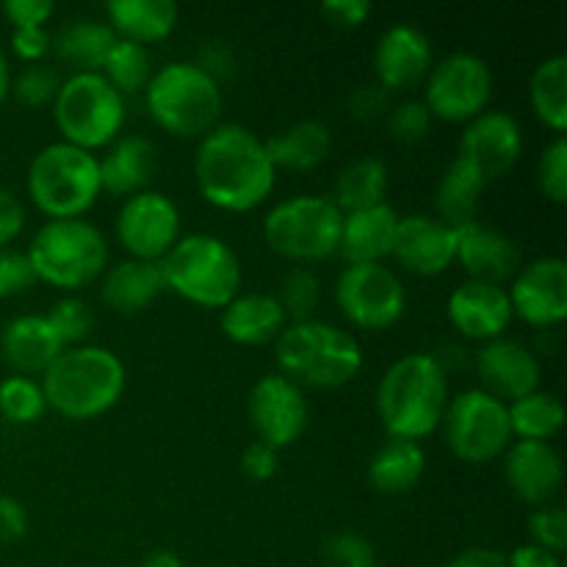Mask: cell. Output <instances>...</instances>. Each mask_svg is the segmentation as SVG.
Here are the masks:
<instances>
[{
    "label": "cell",
    "instance_id": "5",
    "mask_svg": "<svg viewBox=\"0 0 567 567\" xmlns=\"http://www.w3.org/2000/svg\"><path fill=\"white\" fill-rule=\"evenodd\" d=\"M144 100L155 125L181 138H203L221 114L219 78L197 61H172L155 70Z\"/></svg>",
    "mask_w": 567,
    "mask_h": 567
},
{
    "label": "cell",
    "instance_id": "25",
    "mask_svg": "<svg viewBox=\"0 0 567 567\" xmlns=\"http://www.w3.org/2000/svg\"><path fill=\"white\" fill-rule=\"evenodd\" d=\"M100 161V183L109 194L116 197H133L147 192L158 169V153L150 138L127 133L111 142L109 153Z\"/></svg>",
    "mask_w": 567,
    "mask_h": 567
},
{
    "label": "cell",
    "instance_id": "12",
    "mask_svg": "<svg viewBox=\"0 0 567 567\" xmlns=\"http://www.w3.org/2000/svg\"><path fill=\"white\" fill-rule=\"evenodd\" d=\"M493 94V72L482 55L457 50L432 64L424 78V105L446 122H471L487 111Z\"/></svg>",
    "mask_w": 567,
    "mask_h": 567
},
{
    "label": "cell",
    "instance_id": "36",
    "mask_svg": "<svg viewBox=\"0 0 567 567\" xmlns=\"http://www.w3.org/2000/svg\"><path fill=\"white\" fill-rule=\"evenodd\" d=\"M513 437L518 441H551L565 426V408L557 393L532 391L507 404Z\"/></svg>",
    "mask_w": 567,
    "mask_h": 567
},
{
    "label": "cell",
    "instance_id": "4",
    "mask_svg": "<svg viewBox=\"0 0 567 567\" xmlns=\"http://www.w3.org/2000/svg\"><path fill=\"white\" fill-rule=\"evenodd\" d=\"M280 374L299 388H341L363 369V349L352 332L327 321H291L275 341Z\"/></svg>",
    "mask_w": 567,
    "mask_h": 567
},
{
    "label": "cell",
    "instance_id": "56",
    "mask_svg": "<svg viewBox=\"0 0 567 567\" xmlns=\"http://www.w3.org/2000/svg\"><path fill=\"white\" fill-rule=\"evenodd\" d=\"M138 567H186V563L175 551H169V548H155V551H150L138 563Z\"/></svg>",
    "mask_w": 567,
    "mask_h": 567
},
{
    "label": "cell",
    "instance_id": "54",
    "mask_svg": "<svg viewBox=\"0 0 567 567\" xmlns=\"http://www.w3.org/2000/svg\"><path fill=\"white\" fill-rule=\"evenodd\" d=\"M446 567H507V554L487 546L465 548Z\"/></svg>",
    "mask_w": 567,
    "mask_h": 567
},
{
    "label": "cell",
    "instance_id": "52",
    "mask_svg": "<svg viewBox=\"0 0 567 567\" xmlns=\"http://www.w3.org/2000/svg\"><path fill=\"white\" fill-rule=\"evenodd\" d=\"M22 227H25V208L9 188H0V247L14 241Z\"/></svg>",
    "mask_w": 567,
    "mask_h": 567
},
{
    "label": "cell",
    "instance_id": "15",
    "mask_svg": "<svg viewBox=\"0 0 567 567\" xmlns=\"http://www.w3.org/2000/svg\"><path fill=\"white\" fill-rule=\"evenodd\" d=\"M247 415L258 441L280 452L305 435L310 408L297 382L282 374H266L249 391Z\"/></svg>",
    "mask_w": 567,
    "mask_h": 567
},
{
    "label": "cell",
    "instance_id": "22",
    "mask_svg": "<svg viewBox=\"0 0 567 567\" xmlns=\"http://www.w3.org/2000/svg\"><path fill=\"white\" fill-rule=\"evenodd\" d=\"M504 476L520 502L532 507L551 504L565 480V465L557 449L546 441H515L504 452Z\"/></svg>",
    "mask_w": 567,
    "mask_h": 567
},
{
    "label": "cell",
    "instance_id": "38",
    "mask_svg": "<svg viewBox=\"0 0 567 567\" xmlns=\"http://www.w3.org/2000/svg\"><path fill=\"white\" fill-rule=\"evenodd\" d=\"M282 313L291 321H308L313 319L316 308L321 302V280L310 266H293L286 271L280 282V293H277Z\"/></svg>",
    "mask_w": 567,
    "mask_h": 567
},
{
    "label": "cell",
    "instance_id": "34",
    "mask_svg": "<svg viewBox=\"0 0 567 567\" xmlns=\"http://www.w3.org/2000/svg\"><path fill=\"white\" fill-rule=\"evenodd\" d=\"M388 183H391V172H388L385 161L374 158V155H360L338 172L332 203L338 205L341 214L374 208V205L385 203Z\"/></svg>",
    "mask_w": 567,
    "mask_h": 567
},
{
    "label": "cell",
    "instance_id": "43",
    "mask_svg": "<svg viewBox=\"0 0 567 567\" xmlns=\"http://www.w3.org/2000/svg\"><path fill=\"white\" fill-rule=\"evenodd\" d=\"M537 186L551 203L567 199V138L554 136L537 161Z\"/></svg>",
    "mask_w": 567,
    "mask_h": 567
},
{
    "label": "cell",
    "instance_id": "32",
    "mask_svg": "<svg viewBox=\"0 0 567 567\" xmlns=\"http://www.w3.org/2000/svg\"><path fill=\"white\" fill-rule=\"evenodd\" d=\"M426 471V454L421 443L404 437H388L385 446L371 457L369 482L382 496H402L421 482Z\"/></svg>",
    "mask_w": 567,
    "mask_h": 567
},
{
    "label": "cell",
    "instance_id": "6",
    "mask_svg": "<svg viewBox=\"0 0 567 567\" xmlns=\"http://www.w3.org/2000/svg\"><path fill=\"white\" fill-rule=\"evenodd\" d=\"M169 291L199 308H225L241 288V260L236 249L210 233H192L177 238L161 260Z\"/></svg>",
    "mask_w": 567,
    "mask_h": 567
},
{
    "label": "cell",
    "instance_id": "51",
    "mask_svg": "<svg viewBox=\"0 0 567 567\" xmlns=\"http://www.w3.org/2000/svg\"><path fill=\"white\" fill-rule=\"evenodd\" d=\"M28 532V513L14 496L0 493V543L22 540Z\"/></svg>",
    "mask_w": 567,
    "mask_h": 567
},
{
    "label": "cell",
    "instance_id": "13",
    "mask_svg": "<svg viewBox=\"0 0 567 567\" xmlns=\"http://www.w3.org/2000/svg\"><path fill=\"white\" fill-rule=\"evenodd\" d=\"M336 302L360 330H388L408 310V291L385 264H349L336 280Z\"/></svg>",
    "mask_w": 567,
    "mask_h": 567
},
{
    "label": "cell",
    "instance_id": "49",
    "mask_svg": "<svg viewBox=\"0 0 567 567\" xmlns=\"http://www.w3.org/2000/svg\"><path fill=\"white\" fill-rule=\"evenodd\" d=\"M11 50L28 64H39L50 50V33L44 28H14L11 31Z\"/></svg>",
    "mask_w": 567,
    "mask_h": 567
},
{
    "label": "cell",
    "instance_id": "8",
    "mask_svg": "<svg viewBox=\"0 0 567 567\" xmlns=\"http://www.w3.org/2000/svg\"><path fill=\"white\" fill-rule=\"evenodd\" d=\"M25 258L37 280L75 291L103 275L109 241L86 219H48L28 244Z\"/></svg>",
    "mask_w": 567,
    "mask_h": 567
},
{
    "label": "cell",
    "instance_id": "1",
    "mask_svg": "<svg viewBox=\"0 0 567 567\" xmlns=\"http://www.w3.org/2000/svg\"><path fill=\"white\" fill-rule=\"evenodd\" d=\"M194 181L214 208L247 214L275 192L277 169L258 133L236 122H225L199 138Z\"/></svg>",
    "mask_w": 567,
    "mask_h": 567
},
{
    "label": "cell",
    "instance_id": "18",
    "mask_svg": "<svg viewBox=\"0 0 567 567\" xmlns=\"http://www.w3.org/2000/svg\"><path fill=\"white\" fill-rule=\"evenodd\" d=\"M432 64V42L419 25L396 22L382 31L374 50V72L385 92H408L430 75Z\"/></svg>",
    "mask_w": 567,
    "mask_h": 567
},
{
    "label": "cell",
    "instance_id": "2",
    "mask_svg": "<svg viewBox=\"0 0 567 567\" xmlns=\"http://www.w3.org/2000/svg\"><path fill=\"white\" fill-rule=\"evenodd\" d=\"M446 404V369L430 352L402 354L377 385V413L388 437L424 441L441 426Z\"/></svg>",
    "mask_w": 567,
    "mask_h": 567
},
{
    "label": "cell",
    "instance_id": "46",
    "mask_svg": "<svg viewBox=\"0 0 567 567\" xmlns=\"http://www.w3.org/2000/svg\"><path fill=\"white\" fill-rule=\"evenodd\" d=\"M33 282H37V275H33L25 252L0 247V299L22 293L25 288H31Z\"/></svg>",
    "mask_w": 567,
    "mask_h": 567
},
{
    "label": "cell",
    "instance_id": "41",
    "mask_svg": "<svg viewBox=\"0 0 567 567\" xmlns=\"http://www.w3.org/2000/svg\"><path fill=\"white\" fill-rule=\"evenodd\" d=\"M324 567H377V551L358 532H336L321 543Z\"/></svg>",
    "mask_w": 567,
    "mask_h": 567
},
{
    "label": "cell",
    "instance_id": "28",
    "mask_svg": "<svg viewBox=\"0 0 567 567\" xmlns=\"http://www.w3.org/2000/svg\"><path fill=\"white\" fill-rule=\"evenodd\" d=\"M219 324L227 341L241 343V347H258V343L277 341V336L286 330L288 319L275 293L252 291L230 299L221 308Z\"/></svg>",
    "mask_w": 567,
    "mask_h": 567
},
{
    "label": "cell",
    "instance_id": "9",
    "mask_svg": "<svg viewBox=\"0 0 567 567\" xmlns=\"http://www.w3.org/2000/svg\"><path fill=\"white\" fill-rule=\"evenodd\" d=\"M343 214L332 197L299 194L277 203L264 219V238L271 252L293 264H316L338 255Z\"/></svg>",
    "mask_w": 567,
    "mask_h": 567
},
{
    "label": "cell",
    "instance_id": "39",
    "mask_svg": "<svg viewBox=\"0 0 567 567\" xmlns=\"http://www.w3.org/2000/svg\"><path fill=\"white\" fill-rule=\"evenodd\" d=\"M48 410L42 385L33 377H6L0 382V415L11 424H33Z\"/></svg>",
    "mask_w": 567,
    "mask_h": 567
},
{
    "label": "cell",
    "instance_id": "40",
    "mask_svg": "<svg viewBox=\"0 0 567 567\" xmlns=\"http://www.w3.org/2000/svg\"><path fill=\"white\" fill-rule=\"evenodd\" d=\"M44 319L64 347H81L94 327L92 308L78 297H61L59 302L50 305Z\"/></svg>",
    "mask_w": 567,
    "mask_h": 567
},
{
    "label": "cell",
    "instance_id": "53",
    "mask_svg": "<svg viewBox=\"0 0 567 567\" xmlns=\"http://www.w3.org/2000/svg\"><path fill=\"white\" fill-rule=\"evenodd\" d=\"M388 94L385 89L377 83V86H360L358 92L349 97V109H352V114L358 116V120H377V116H382L388 109Z\"/></svg>",
    "mask_w": 567,
    "mask_h": 567
},
{
    "label": "cell",
    "instance_id": "24",
    "mask_svg": "<svg viewBox=\"0 0 567 567\" xmlns=\"http://www.w3.org/2000/svg\"><path fill=\"white\" fill-rule=\"evenodd\" d=\"M64 349L48 319L37 313L14 316L0 332L3 360L22 377H42Z\"/></svg>",
    "mask_w": 567,
    "mask_h": 567
},
{
    "label": "cell",
    "instance_id": "50",
    "mask_svg": "<svg viewBox=\"0 0 567 567\" xmlns=\"http://www.w3.org/2000/svg\"><path fill=\"white\" fill-rule=\"evenodd\" d=\"M319 11L332 25L358 28L371 14V3L369 0H327V3H321Z\"/></svg>",
    "mask_w": 567,
    "mask_h": 567
},
{
    "label": "cell",
    "instance_id": "10",
    "mask_svg": "<svg viewBox=\"0 0 567 567\" xmlns=\"http://www.w3.org/2000/svg\"><path fill=\"white\" fill-rule=\"evenodd\" d=\"M125 114V97L103 72H72L53 100V120L64 142L89 153L122 136Z\"/></svg>",
    "mask_w": 567,
    "mask_h": 567
},
{
    "label": "cell",
    "instance_id": "48",
    "mask_svg": "<svg viewBox=\"0 0 567 567\" xmlns=\"http://www.w3.org/2000/svg\"><path fill=\"white\" fill-rule=\"evenodd\" d=\"M277 468H280V457H277V452L271 446L255 441L244 449L241 471L252 482H269L277 474Z\"/></svg>",
    "mask_w": 567,
    "mask_h": 567
},
{
    "label": "cell",
    "instance_id": "31",
    "mask_svg": "<svg viewBox=\"0 0 567 567\" xmlns=\"http://www.w3.org/2000/svg\"><path fill=\"white\" fill-rule=\"evenodd\" d=\"M485 188H487L485 177H482L468 161L457 155V158L446 166L441 181H437V188H435L437 219H441L443 225L454 227V230L476 221Z\"/></svg>",
    "mask_w": 567,
    "mask_h": 567
},
{
    "label": "cell",
    "instance_id": "37",
    "mask_svg": "<svg viewBox=\"0 0 567 567\" xmlns=\"http://www.w3.org/2000/svg\"><path fill=\"white\" fill-rule=\"evenodd\" d=\"M103 78L125 97V94H136L147 89L150 78H153V55L144 44L131 42V39H120L111 44L109 59L103 64Z\"/></svg>",
    "mask_w": 567,
    "mask_h": 567
},
{
    "label": "cell",
    "instance_id": "14",
    "mask_svg": "<svg viewBox=\"0 0 567 567\" xmlns=\"http://www.w3.org/2000/svg\"><path fill=\"white\" fill-rule=\"evenodd\" d=\"M114 227L131 258L161 264L181 238V210L175 199L147 188L122 203Z\"/></svg>",
    "mask_w": 567,
    "mask_h": 567
},
{
    "label": "cell",
    "instance_id": "47",
    "mask_svg": "<svg viewBox=\"0 0 567 567\" xmlns=\"http://www.w3.org/2000/svg\"><path fill=\"white\" fill-rule=\"evenodd\" d=\"M0 11L14 28H44L55 6L50 0H3Z\"/></svg>",
    "mask_w": 567,
    "mask_h": 567
},
{
    "label": "cell",
    "instance_id": "42",
    "mask_svg": "<svg viewBox=\"0 0 567 567\" xmlns=\"http://www.w3.org/2000/svg\"><path fill=\"white\" fill-rule=\"evenodd\" d=\"M59 86H61L59 70L39 61V64H28L25 70L14 78L11 92H14V97L20 100L22 105L37 109V105L53 103L55 94H59Z\"/></svg>",
    "mask_w": 567,
    "mask_h": 567
},
{
    "label": "cell",
    "instance_id": "27",
    "mask_svg": "<svg viewBox=\"0 0 567 567\" xmlns=\"http://www.w3.org/2000/svg\"><path fill=\"white\" fill-rule=\"evenodd\" d=\"M166 291L164 271L158 260L125 258L103 271L100 297L116 313H142Z\"/></svg>",
    "mask_w": 567,
    "mask_h": 567
},
{
    "label": "cell",
    "instance_id": "26",
    "mask_svg": "<svg viewBox=\"0 0 567 567\" xmlns=\"http://www.w3.org/2000/svg\"><path fill=\"white\" fill-rule=\"evenodd\" d=\"M399 214L388 203L343 214L338 255L349 264H382L391 258Z\"/></svg>",
    "mask_w": 567,
    "mask_h": 567
},
{
    "label": "cell",
    "instance_id": "21",
    "mask_svg": "<svg viewBox=\"0 0 567 567\" xmlns=\"http://www.w3.org/2000/svg\"><path fill=\"white\" fill-rule=\"evenodd\" d=\"M446 316L460 336L482 343L502 338L515 319L507 288L476 280H465L449 293Z\"/></svg>",
    "mask_w": 567,
    "mask_h": 567
},
{
    "label": "cell",
    "instance_id": "29",
    "mask_svg": "<svg viewBox=\"0 0 567 567\" xmlns=\"http://www.w3.org/2000/svg\"><path fill=\"white\" fill-rule=\"evenodd\" d=\"M111 31L147 48L161 42L177 25V6L172 0H111L105 3Z\"/></svg>",
    "mask_w": 567,
    "mask_h": 567
},
{
    "label": "cell",
    "instance_id": "17",
    "mask_svg": "<svg viewBox=\"0 0 567 567\" xmlns=\"http://www.w3.org/2000/svg\"><path fill=\"white\" fill-rule=\"evenodd\" d=\"M524 153V131L509 111L493 109L465 125L460 138V158L468 161L487 183L507 175Z\"/></svg>",
    "mask_w": 567,
    "mask_h": 567
},
{
    "label": "cell",
    "instance_id": "44",
    "mask_svg": "<svg viewBox=\"0 0 567 567\" xmlns=\"http://www.w3.org/2000/svg\"><path fill=\"white\" fill-rule=\"evenodd\" d=\"M529 537L532 546L546 548V551L563 557L567 548V515L557 504H543L529 515Z\"/></svg>",
    "mask_w": 567,
    "mask_h": 567
},
{
    "label": "cell",
    "instance_id": "57",
    "mask_svg": "<svg viewBox=\"0 0 567 567\" xmlns=\"http://www.w3.org/2000/svg\"><path fill=\"white\" fill-rule=\"evenodd\" d=\"M9 92H11V70H9V59H6L3 48H0V103H3Z\"/></svg>",
    "mask_w": 567,
    "mask_h": 567
},
{
    "label": "cell",
    "instance_id": "45",
    "mask_svg": "<svg viewBox=\"0 0 567 567\" xmlns=\"http://www.w3.org/2000/svg\"><path fill=\"white\" fill-rule=\"evenodd\" d=\"M432 120H435V116L430 114L424 100H404V103L393 105V109L388 111V131H391V136L396 138V142L415 144L421 142V138H426Z\"/></svg>",
    "mask_w": 567,
    "mask_h": 567
},
{
    "label": "cell",
    "instance_id": "30",
    "mask_svg": "<svg viewBox=\"0 0 567 567\" xmlns=\"http://www.w3.org/2000/svg\"><path fill=\"white\" fill-rule=\"evenodd\" d=\"M332 150V133L324 122L302 120L293 122L282 133L266 138V153H269L275 169L310 172L324 164Z\"/></svg>",
    "mask_w": 567,
    "mask_h": 567
},
{
    "label": "cell",
    "instance_id": "11",
    "mask_svg": "<svg viewBox=\"0 0 567 567\" xmlns=\"http://www.w3.org/2000/svg\"><path fill=\"white\" fill-rule=\"evenodd\" d=\"M441 426L454 457L468 465L493 463L513 443L507 404L482 388L449 399Z\"/></svg>",
    "mask_w": 567,
    "mask_h": 567
},
{
    "label": "cell",
    "instance_id": "20",
    "mask_svg": "<svg viewBox=\"0 0 567 567\" xmlns=\"http://www.w3.org/2000/svg\"><path fill=\"white\" fill-rule=\"evenodd\" d=\"M476 371L482 391L502 399L504 404L540 388V360L529 347L507 336L482 343L476 352Z\"/></svg>",
    "mask_w": 567,
    "mask_h": 567
},
{
    "label": "cell",
    "instance_id": "33",
    "mask_svg": "<svg viewBox=\"0 0 567 567\" xmlns=\"http://www.w3.org/2000/svg\"><path fill=\"white\" fill-rule=\"evenodd\" d=\"M114 42L116 33L111 31L109 22L81 17V20L66 22L59 37L50 39V48L64 64L75 66V72H100Z\"/></svg>",
    "mask_w": 567,
    "mask_h": 567
},
{
    "label": "cell",
    "instance_id": "16",
    "mask_svg": "<svg viewBox=\"0 0 567 567\" xmlns=\"http://www.w3.org/2000/svg\"><path fill=\"white\" fill-rule=\"evenodd\" d=\"M513 316L532 327H557L567 316V264L546 255L520 266L507 291Z\"/></svg>",
    "mask_w": 567,
    "mask_h": 567
},
{
    "label": "cell",
    "instance_id": "35",
    "mask_svg": "<svg viewBox=\"0 0 567 567\" xmlns=\"http://www.w3.org/2000/svg\"><path fill=\"white\" fill-rule=\"evenodd\" d=\"M529 100L537 120L551 127L557 136H565L567 127V55H551L540 61L532 72Z\"/></svg>",
    "mask_w": 567,
    "mask_h": 567
},
{
    "label": "cell",
    "instance_id": "19",
    "mask_svg": "<svg viewBox=\"0 0 567 567\" xmlns=\"http://www.w3.org/2000/svg\"><path fill=\"white\" fill-rule=\"evenodd\" d=\"M391 255L413 275H443L457 260V230L426 214L399 216Z\"/></svg>",
    "mask_w": 567,
    "mask_h": 567
},
{
    "label": "cell",
    "instance_id": "7",
    "mask_svg": "<svg viewBox=\"0 0 567 567\" xmlns=\"http://www.w3.org/2000/svg\"><path fill=\"white\" fill-rule=\"evenodd\" d=\"M28 197L48 219H83L97 203L100 161L70 142H53L33 155L25 175Z\"/></svg>",
    "mask_w": 567,
    "mask_h": 567
},
{
    "label": "cell",
    "instance_id": "23",
    "mask_svg": "<svg viewBox=\"0 0 567 567\" xmlns=\"http://www.w3.org/2000/svg\"><path fill=\"white\" fill-rule=\"evenodd\" d=\"M457 260L468 280L491 286H504L520 269V255L513 238L482 221H471L457 230Z\"/></svg>",
    "mask_w": 567,
    "mask_h": 567
},
{
    "label": "cell",
    "instance_id": "3",
    "mask_svg": "<svg viewBox=\"0 0 567 567\" xmlns=\"http://www.w3.org/2000/svg\"><path fill=\"white\" fill-rule=\"evenodd\" d=\"M50 410L66 421H92L109 413L127 385L125 363L105 347H66L42 374Z\"/></svg>",
    "mask_w": 567,
    "mask_h": 567
},
{
    "label": "cell",
    "instance_id": "55",
    "mask_svg": "<svg viewBox=\"0 0 567 567\" xmlns=\"http://www.w3.org/2000/svg\"><path fill=\"white\" fill-rule=\"evenodd\" d=\"M507 567H563V559L546 548L526 543V546H518L513 554H507Z\"/></svg>",
    "mask_w": 567,
    "mask_h": 567
}]
</instances>
